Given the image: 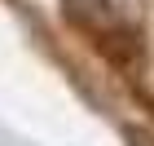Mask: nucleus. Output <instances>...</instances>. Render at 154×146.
I'll return each instance as SVG.
<instances>
[{
	"instance_id": "1",
	"label": "nucleus",
	"mask_w": 154,
	"mask_h": 146,
	"mask_svg": "<svg viewBox=\"0 0 154 146\" xmlns=\"http://www.w3.org/2000/svg\"><path fill=\"white\" fill-rule=\"evenodd\" d=\"M66 18H75L79 27H88L93 36L119 27V13L110 9V0H66Z\"/></svg>"
},
{
	"instance_id": "2",
	"label": "nucleus",
	"mask_w": 154,
	"mask_h": 146,
	"mask_svg": "<svg viewBox=\"0 0 154 146\" xmlns=\"http://www.w3.org/2000/svg\"><path fill=\"white\" fill-rule=\"evenodd\" d=\"M123 137H128L132 146H154V137L145 133V128H123Z\"/></svg>"
}]
</instances>
